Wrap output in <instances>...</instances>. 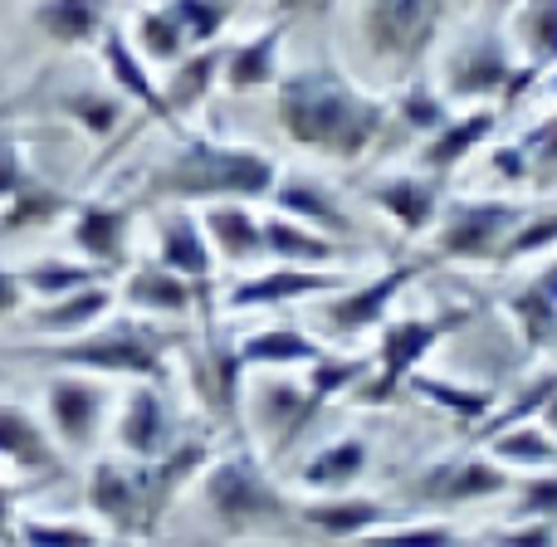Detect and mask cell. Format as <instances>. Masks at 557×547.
Masks as SVG:
<instances>
[{"label": "cell", "mask_w": 557, "mask_h": 547, "mask_svg": "<svg viewBox=\"0 0 557 547\" xmlns=\"http://www.w3.org/2000/svg\"><path fill=\"white\" fill-rule=\"evenodd\" d=\"M274 123L294 147L333 162H362L382 142L392 108L362 94L343 69H294L274 84Z\"/></svg>", "instance_id": "obj_1"}, {"label": "cell", "mask_w": 557, "mask_h": 547, "mask_svg": "<svg viewBox=\"0 0 557 547\" xmlns=\"http://www.w3.org/2000/svg\"><path fill=\"white\" fill-rule=\"evenodd\" d=\"M278 182L274 157H264L260 147H235L215 142V137H191L182 133V142L147 172L143 196L166 206L186 201H260Z\"/></svg>", "instance_id": "obj_2"}, {"label": "cell", "mask_w": 557, "mask_h": 547, "mask_svg": "<svg viewBox=\"0 0 557 547\" xmlns=\"http://www.w3.org/2000/svg\"><path fill=\"white\" fill-rule=\"evenodd\" d=\"M172 347H191V337L162 333L152 323H108L88 337H69L59 347H45L49 366H69V372H94V376H127V382H162L166 376V352Z\"/></svg>", "instance_id": "obj_3"}, {"label": "cell", "mask_w": 557, "mask_h": 547, "mask_svg": "<svg viewBox=\"0 0 557 547\" xmlns=\"http://www.w3.org/2000/svg\"><path fill=\"white\" fill-rule=\"evenodd\" d=\"M201 504H206V513H211L215 529L231 533V538L298 523V504L278 494V484L270 480V470H264L250 450L225 455V460H215L211 470H206Z\"/></svg>", "instance_id": "obj_4"}, {"label": "cell", "mask_w": 557, "mask_h": 547, "mask_svg": "<svg viewBox=\"0 0 557 547\" xmlns=\"http://www.w3.org/2000/svg\"><path fill=\"white\" fill-rule=\"evenodd\" d=\"M474 323V308L455 303V308H435V313H416V318H386L382 323V343H376V357H372V376H362V382L352 386V401L357 406H392L396 386L411 382L416 372H421L425 352H435V347L445 343L450 333H460V327Z\"/></svg>", "instance_id": "obj_5"}, {"label": "cell", "mask_w": 557, "mask_h": 547, "mask_svg": "<svg viewBox=\"0 0 557 547\" xmlns=\"http://www.w3.org/2000/svg\"><path fill=\"white\" fill-rule=\"evenodd\" d=\"M445 78V98H460V103H519L533 84L543 78V69L533 64H513L509 39L499 29H474L460 45L445 54L441 64Z\"/></svg>", "instance_id": "obj_6"}, {"label": "cell", "mask_w": 557, "mask_h": 547, "mask_svg": "<svg viewBox=\"0 0 557 547\" xmlns=\"http://www.w3.org/2000/svg\"><path fill=\"white\" fill-rule=\"evenodd\" d=\"M445 10H450V0H362L357 35L382 69L411 74L431 54L435 35L445 25Z\"/></svg>", "instance_id": "obj_7"}, {"label": "cell", "mask_w": 557, "mask_h": 547, "mask_svg": "<svg viewBox=\"0 0 557 547\" xmlns=\"http://www.w3.org/2000/svg\"><path fill=\"white\" fill-rule=\"evenodd\" d=\"M533 206L523 201H445L435 221V254L441 260H470V264H499L504 245L513 240Z\"/></svg>", "instance_id": "obj_8"}, {"label": "cell", "mask_w": 557, "mask_h": 547, "mask_svg": "<svg viewBox=\"0 0 557 547\" xmlns=\"http://www.w3.org/2000/svg\"><path fill=\"white\" fill-rule=\"evenodd\" d=\"M513 489V474L490 455H455V460L425 464L411 480V504L421 509H465V504L504 499Z\"/></svg>", "instance_id": "obj_9"}, {"label": "cell", "mask_w": 557, "mask_h": 547, "mask_svg": "<svg viewBox=\"0 0 557 547\" xmlns=\"http://www.w3.org/2000/svg\"><path fill=\"white\" fill-rule=\"evenodd\" d=\"M421 270H425L421 260H401V264H392V270H382L376 278H367V284L337 288V294L327 298L323 308H318V323H323V333L357 337V333H372V327H382L386 318H392V303L416 284V278H421Z\"/></svg>", "instance_id": "obj_10"}, {"label": "cell", "mask_w": 557, "mask_h": 547, "mask_svg": "<svg viewBox=\"0 0 557 547\" xmlns=\"http://www.w3.org/2000/svg\"><path fill=\"white\" fill-rule=\"evenodd\" d=\"M103 411H108V386L94 372H69L59 366L45 382V415H49V435L64 450H88L103 431Z\"/></svg>", "instance_id": "obj_11"}, {"label": "cell", "mask_w": 557, "mask_h": 547, "mask_svg": "<svg viewBox=\"0 0 557 547\" xmlns=\"http://www.w3.org/2000/svg\"><path fill=\"white\" fill-rule=\"evenodd\" d=\"M191 382L201 396L206 415L221 425H235L245 396V362H240V337H231L225 327H201L191 352Z\"/></svg>", "instance_id": "obj_12"}, {"label": "cell", "mask_w": 557, "mask_h": 547, "mask_svg": "<svg viewBox=\"0 0 557 547\" xmlns=\"http://www.w3.org/2000/svg\"><path fill=\"white\" fill-rule=\"evenodd\" d=\"M157 264L182 274L201 294V313H211L215 308V250L201 231V215H191L186 206H166L157 215Z\"/></svg>", "instance_id": "obj_13"}, {"label": "cell", "mask_w": 557, "mask_h": 547, "mask_svg": "<svg viewBox=\"0 0 557 547\" xmlns=\"http://www.w3.org/2000/svg\"><path fill=\"white\" fill-rule=\"evenodd\" d=\"M117 445H123L127 460H162L166 450L186 440L182 421H176L172 401L157 382H133L123 411H117Z\"/></svg>", "instance_id": "obj_14"}, {"label": "cell", "mask_w": 557, "mask_h": 547, "mask_svg": "<svg viewBox=\"0 0 557 547\" xmlns=\"http://www.w3.org/2000/svg\"><path fill=\"white\" fill-rule=\"evenodd\" d=\"M337 288H347V278L333 270L274 264V270L231 284L221 303H225V313H250V308H284V303H304V298H323V294H337Z\"/></svg>", "instance_id": "obj_15"}, {"label": "cell", "mask_w": 557, "mask_h": 547, "mask_svg": "<svg viewBox=\"0 0 557 547\" xmlns=\"http://www.w3.org/2000/svg\"><path fill=\"white\" fill-rule=\"evenodd\" d=\"M318 415H323V406H318L298 382H284V376L260 382L255 386V396H250V421H255V431H264L270 455L294 450V445L313 431Z\"/></svg>", "instance_id": "obj_16"}, {"label": "cell", "mask_w": 557, "mask_h": 547, "mask_svg": "<svg viewBox=\"0 0 557 547\" xmlns=\"http://www.w3.org/2000/svg\"><path fill=\"white\" fill-rule=\"evenodd\" d=\"M499 117H504L499 103H470V113H455L441 133L416 147V172H425V176L460 172V166L499 133Z\"/></svg>", "instance_id": "obj_17"}, {"label": "cell", "mask_w": 557, "mask_h": 547, "mask_svg": "<svg viewBox=\"0 0 557 547\" xmlns=\"http://www.w3.org/2000/svg\"><path fill=\"white\" fill-rule=\"evenodd\" d=\"M69 240L88 264L113 274L133 250V211L113 201H78L69 215Z\"/></svg>", "instance_id": "obj_18"}, {"label": "cell", "mask_w": 557, "mask_h": 547, "mask_svg": "<svg viewBox=\"0 0 557 547\" xmlns=\"http://www.w3.org/2000/svg\"><path fill=\"white\" fill-rule=\"evenodd\" d=\"M367 201L392 215L406 235H425L445 211V176H425V172L382 176V182L367 186Z\"/></svg>", "instance_id": "obj_19"}, {"label": "cell", "mask_w": 557, "mask_h": 547, "mask_svg": "<svg viewBox=\"0 0 557 547\" xmlns=\"http://www.w3.org/2000/svg\"><path fill=\"white\" fill-rule=\"evenodd\" d=\"M84 499L117 538H147L143 533V494H137L133 460H98L88 470Z\"/></svg>", "instance_id": "obj_20"}, {"label": "cell", "mask_w": 557, "mask_h": 547, "mask_svg": "<svg viewBox=\"0 0 557 547\" xmlns=\"http://www.w3.org/2000/svg\"><path fill=\"white\" fill-rule=\"evenodd\" d=\"M98 59H103L108 88H117L127 103H137L143 113H152L157 123H166L176 137H182V127L172 123V113H166V103H162V84L147 74V59L137 54V45L123 35V29H108V35L98 39Z\"/></svg>", "instance_id": "obj_21"}, {"label": "cell", "mask_w": 557, "mask_h": 547, "mask_svg": "<svg viewBox=\"0 0 557 547\" xmlns=\"http://www.w3.org/2000/svg\"><path fill=\"white\" fill-rule=\"evenodd\" d=\"M298 523L333 543H357L362 533L386 529L392 509L382 499H367V494H313L308 504H298Z\"/></svg>", "instance_id": "obj_22"}, {"label": "cell", "mask_w": 557, "mask_h": 547, "mask_svg": "<svg viewBox=\"0 0 557 547\" xmlns=\"http://www.w3.org/2000/svg\"><path fill=\"white\" fill-rule=\"evenodd\" d=\"M264 201H274L278 215H294V221L313 225V231L333 235V240H347V235L357 231L352 211L343 206V196H337L333 186L313 182V176H278L274 191L264 196Z\"/></svg>", "instance_id": "obj_23"}, {"label": "cell", "mask_w": 557, "mask_h": 547, "mask_svg": "<svg viewBox=\"0 0 557 547\" xmlns=\"http://www.w3.org/2000/svg\"><path fill=\"white\" fill-rule=\"evenodd\" d=\"M294 20L278 15L274 25H264L260 35L240 39V45H225V64H221V84L235 88V94H260V88H274L278 78V54H284V39Z\"/></svg>", "instance_id": "obj_24"}, {"label": "cell", "mask_w": 557, "mask_h": 547, "mask_svg": "<svg viewBox=\"0 0 557 547\" xmlns=\"http://www.w3.org/2000/svg\"><path fill=\"white\" fill-rule=\"evenodd\" d=\"M29 25L59 49H84L113 29V0H29Z\"/></svg>", "instance_id": "obj_25"}, {"label": "cell", "mask_w": 557, "mask_h": 547, "mask_svg": "<svg viewBox=\"0 0 557 547\" xmlns=\"http://www.w3.org/2000/svg\"><path fill=\"white\" fill-rule=\"evenodd\" d=\"M201 231L211 240L215 260L225 264H255L264 254V221L250 211V201H211L201 211Z\"/></svg>", "instance_id": "obj_26"}, {"label": "cell", "mask_w": 557, "mask_h": 547, "mask_svg": "<svg viewBox=\"0 0 557 547\" xmlns=\"http://www.w3.org/2000/svg\"><path fill=\"white\" fill-rule=\"evenodd\" d=\"M264 254L274 264H304V270H333L337 260L352 254L347 240L313 231V225L294 221V215H264Z\"/></svg>", "instance_id": "obj_27"}, {"label": "cell", "mask_w": 557, "mask_h": 547, "mask_svg": "<svg viewBox=\"0 0 557 547\" xmlns=\"http://www.w3.org/2000/svg\"><path fill=\"white\" fill-rule=\"evenodd\" d=\"M490 162H494V172L513 186L557 182V113L539 117V123L523 137H513V142H499Z\"/></svg>", "instance_id": "obj_28"}, {"label": "cell", "mask_w": 557, "mask_h": 547, "mask_svg": "<svg viewBox=\"0 0 557 547\" xmlns=\"http://www.w3.org/2000/svg\"><path fill=\"white\" fill-rule=\"evenodd\" d=\"M504 308L513 313V323H519L523 343H529L533 352L557 347V260L543 264L539 274H529L523 284H513Z\"/></svg>", "instance_id": "obj_29"}, {"label": "cell", "mask_w": 557, "mask_h": 547, "mask_svg": "<svg viewBox=\"0 0 557 547\" xmlns=\"http://www.w3.org/2000/svg\"><path fill=\"white\" fill-rule=\"evenodd\" d=\"M113 288L108 284H88V288H78V294H64V298H45L39 308H29V313H20L25 318V327L29 333H45V337H84L88 327L98 323V318L113 308Z\"/></svg>", "instance_id": "obj_30"}, {"label": "cell", "mask_w": 557, "mask_h": 547, "mask_svg": "<svg viewBox=\"0 0 557 547\" xmlns=\"http://www.w3.org/2000/svg\"><path fill=\"white\" fill-rule=\"evenodd\" d=\"M367 460H372V450H367L362 435H343V440L308 455L294 470V480H298V489H308V494H347L367 474Z\"/></svg>", "instance_id": "obj_31"}, {"label": "cell", "mask_w": 557, "mask_h": 547, "mask_svg": "<svg viewBox=\"0 0 557 547\" xmlns=\"http://www.w3.org/2000/svg\"><path fill=\"white\" fill-rule=\"evenodd\" d=\"M221 64H225V45H206V49H191L186 59H176L172 74L162 78V103L172 113V123L182 127L186 113L211 98V88L221 84Z\"/></svg>", "instance_id": "obj_32"}, {"label": "cell", "mask_w": 557, "mask_h": 547, "mask_svg": "<svg viewBox=\"0 0 557 547\" xmlns=\"http://www.w3.org/2000/svg\"><path fill=\"white\" fill-rule=\"evenodd\" d=\"M123 303L147 318H186L201 303V294H196L182 274L162 270V264H137L123 284Z\"/></svg>", "instance_id": "obj_33"}, {"label": "cell", "mask_w": 557, "mask_h": 547, "mask_svg": "<svg viewBox=\"0 0 557 547\" xmlns=\"http://www.w3.org/2000/svg\"><path fill=\"white\" fill-rule=\"evenodd\" d=\"M74 196H64L59 186L39 182L29 176L5 206H0V240H15V235H35V231H49V225L69 221L74 215Z\"/></svg>", "instance_id": "obj_34"}, {"label": "cell", "mask_w": 557, "mask_h": 547, "mask_svg": "<svg viewBox=\"0 0 557 547\" xmlns=\"http://www.w3.org/2000/svg\"><path fill=\"white\" fill-rule=\"evenodd\" d=\"M0 460L25 470V474L59 470L54 435H49L25 406H0Z\"/></svg>", "instance_id": "obj_35"}, {"label": "cell", "mask_w": 557, "mask_h": 547, "mask_svg": "<svg viewBox=\"0 0 557 547\" xmlns=\"http://www.w3.org/2000/svg\"><path fill=\"white\" fill-rule=\"evenodd\" d=\"M327 347L313 343L308 333H298V327H260V333H250L240 343V362L245 372H284V366H308L318 362Z\"/></svg>", "instance_id": "obj_36"}, {"label": "cell", "mask_w": 557, "mask_h": 547, "mask_svg": "<svg viewBox=\"0 0 557 547\" xmlns=\"http://www.w3.org/2000/svg\"><path fill=\"white\" fill-rule=\"evenodd\" d=\"M490 460H499L504 470H553L557 464V435L543 431V421H523V425H509V431L490 435L484 440Z\"/></svg>", "instance_id": "obj_37"}, {"label": "cell", "mask_w": 557, "mask_h": 547, "mask_svg": "<svg viewBox=\"0 0 557 547\" xmlns=\"http://www.w3.org/2000/svg\"><path fill=\"white\" fill-rule=\"evenodd\" d=\"M513 45H519L523 64L557 69V0H519L513 10Z\"/></svg>", "instance_id": "obj_38"}, {"label": "cell", "mask_w": 557, "mask_h": 547, "mask_svg": "<svg viewBox=\"0 0 557 547\" xmlns=\"http://www.w3.org/2000/svg\"><path fill=\"white\" fill-rule=\"evenodd\" d=\"M20 284H25V294H35L39 303H45V298L78 294V288H88V284H108V274L88 260H59V254H45V260H29L25 270H20Z\"/></svg>", "instance_id": "obj_39"}, {"label": "cell", "mask_w": 557, "mask_h": 547, "mask_svg": "<svg viewBox=\"0 0 557 547\" xmlns=\"http://www.w3.org/2000/svg\"><path fill=\"white\" fill-rule=\"evenodd\" d=\"M411 386L425 396V401H435L441 411H450L455 421H465V425H484L494 415V406H499V396H494L490 386H460V382H450V376L416 372Z\"/></svg>", "instance_id": "obj_40"}, {"label": "cell", "mask_w": 557, "mask_h": 547, "mask_svg": "<svg viewBox=\"0 0 557 547\" xmlns=\"http://www.w3.org/2000/svg\"><path fill=\"white\" fill-rule=\"evenodd\" d=\"M133 39H137V54H143L147 64H162V69H172L176 59L191 54V45H186V35H182V25H176V15L166 10V0H162V5H147L143 15H137Z\"/></svg>", "instance_id": "obj_41"}, {"label": "cell", "mask_w": 557, "mask_h": 547, "mask_svg": "<svg viewBox=\"0 0 557 547\" xmlns=\"http://www.w3.org/2000/svg\"><path fill=\"white\" fill-rule=\"evenodd\" d=\"M123 103L127 98L117 88H74L59 98V113H69L88 137H113L123 123Z\"/></svg>", "instance_id": "obj_42"}, {"label": "cell", "mask_w": 557, "mask_h": 547, "mask_svg": "<svg viewBox=\"0 0 557 547\" xmlns=\"http://www.w3.org/2000/svg\"><path fill=\"white\" fill-rule=\"evenodd\" d=\"M396 117H401L406 133H416L425 142V137H435L445 123H450V98L435 94L425 78H406V88L396 94Z\"/></svg>", "instance_id": "obj_43"}, {"label": "cell", "mask_w": 557, "mask_h": 547, "mask_svg": "<svg viewBox=\"0 0 557 547\" xmlns=\"http://www.w3.org/2000/svg\"><path fill=\"white\" fill-rule=\"evenodd\" d=\"M166 10L176 15V25H182L191 49L215 45V35L231 25V0H166Z\"/></svg>", "instance_id": "obj_44"}, {"label": "cell", "mask_w": 557, "mask_h": 547, "mask_svg": "<svg viewBox=\"0 0 557 547\" xmlns=\"http://www.w3.org/2000/svg\"><path fill=\"white\" fill-rule=\"evenodd\" d=\"M357 382H362V362H357V357L323 352L318 362H308V382H304V391L327 411V406H333L343 391H352Z\"/></svg>", "instance_id": "obj_45"}, {"label": "cell", "mask_w": 557, "mask_h": 547, "mask_svg": "<svg viewBox=\"0 0 557 547\" xmlns=\"http://www.w3.org/2000/svg\"><path fill=\"white\" fill-rule=\"evenodd\" d=\"M553 245H557V206H533V215L519 225V231H513V240L504 245L499 270H509V264L533 260V254L553 250Z\"/></svg>", "instance_id": "obj_46"}, {"label": "cell", "mask_w": 557, "mask_h": 547, "mask_svg": "<svg viewBox=\"0 0 557 547\" xmlns=\"http://www.w3.org/2000/svg\"><path fill=\"white\" fill-rule=\"evenodd\" d=\"M357 547H465V538L450 523H386L376 533H362Z\"/></svg>", "instance_id": "obj_47"}, {"label": "cell", "mask_w": 557, "mask_h": 547, "mask_svg": "<svg viewBox=\"0 0 557 547\" xmlns=\"http://www.w3.org/2000/svg\"><path fill=\"white\" fill-rule=\"evenodd\" d=\"M15 543L20 547H108L103 533L84 529V523H59V519H20Z\"/></svg>", "instance_id": "obj_48"}, {"label": "cell", "mask_w": 557, "mask_h": 547, "mask_svg": "<svg viewBox=\"0 0 557 547\" xmlns=\"http://www.w3.org/2000/svg\"><path fill=\"white\" fill-rule=\"evenodd\" d=\"M513 523L519 519H548L557 523V474H529V480H513Z\"/></svg>", "instance_id": "obj_49"}, {"label": "cell", "mask_w": 557, "mask_h": 547, "mask_svg": "<svg viewBox=\"0 0 557 547\" xmlns=\"http://www.w3.org/2000/svg\"><path fill=\"white\" fill-rule=\"evenodd\" d=\"M490 547H557V523H548V519H519L513 529H494Z\"/></svg>", "instance_id": "obj_50"}, {"label": "cell", "mask_w": 557, "mask_h": 547, "mask_svg": "<svg viewBox=\"0 0 557 547\" xmlns=\"http://www.w3.org/2000/svg\"><path fill=\"white\" fill-rule=\"evenodd\" d=\"M29 162H25V152H20V142L10 133H0V206L10 201V196L20 191V186L29 182Z\"/></svg>", "instance_id": "obj_51"}, {"label": "cell", "mask_w": 557, "mask_h": 547, "mask_svg": "<svg viewBox=\"0 0 557 547\" xmlns=\"http://www.w3.org/2000/svg\"><path fill=\"white\" fill-rule=\"evenodd\" d=\"M25 313V284H20V270H5L0 264V318Z\"/></svg>", "instance_id": "obj_52"}, {"label": "cell", "mask_w": 557, "mask_h": 547, "mask_svg": "<svg viewBox=\"0 0 557 547\" xmlns=\"http://www.w3.org/2000/svg\"><path fill=\"white\" fill-rule=\"evenodd\" d=\"M333 5L337 0H274V15H284V20H327L333 15Z\"/></svg>", "instance_id": "obj_53"}, {"label": "cell", "mask_w": 557, "mask_h": 547, "mask_svg": "<svg viewBox=\"0 0 557 547\" xmlns=\"http://www.w3.org/2000/svg\"><path fill=\"white\" fill-rule=\"evenodd\" d=\"M539 421H543V431H553V435H557V396H553L548 406H543V415H539Z\"/></svg>", "instance_id": "obj_54"}, {"label": "cell", "mask_w": 557, "mask_h": 547, "mask_svg": "<svg viewBox=\"0 0 557 547\" xmlns=\"http://www.w3.org/2000/svg\"><path fill=\"white\" fill-rule=\"evenodd\" d=\"M484 5H490L494 15H499V10H513V5H519V0H484Z\"/></svg>", "instance_id": "obj_55"}, {"label": "cell", "mask_w": 557, "mask_h": 547, "mask_svg": "<svg viewBox=\"0 0 557 547\" xmlns=\"http://www.w3.org/2000/svg\"><path fill=\"white\" fill-rule=\"evenodd\" d=\"M108 547H137L133 538H117V543H108Z\"/></svg>", "instance_id": "obj_56"}, {"label": "cell", "mask_w": 557, "mask_h": 547, "mask_svg": "<svg viewBox=\"0 0 557 547\" xmlns=\"http://www.w3.org/2000/svg\"><path fill=\"white\" fill-rule=\"evenodd\" d=\"M553 88H557V78H553Z\"/></svg>", "instance_id": "obj_57"}]
</instances>
